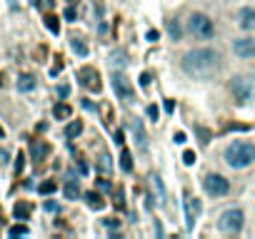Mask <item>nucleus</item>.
Returning <instances> with one entry per match:
<instances>
[{"label": "nucleus", "instance_id": "f257e3e1", "mask_svg": "<svg viewBox=\"0 0 255 239\" xmlns=\"http://www.w3.org/2000/svg\"><path fill=\"white\" fill-rule=\"evenodd\" d=\"M183 70L185 75L190 77H198V80H208L213 77L218 70H220V55L210 48H198V50H190L185 58H183Z\"/></svg>", "mask_w": 255, "mask_h": 239}, {"label": "nucleus", "instance_id": "f03ea898", "mask_svg": "<svg viewBox=\"0 0 255 239\" xmlns=\"http://www.w3.org/2000/svg\"><path fill=\"white\" fill-rule=\"evenodd\" d=\"M225 162L233 170H245L255 162V145L250 142H230L225 149Z\"/></svg>", "mask_w": 255, "mask_h": 239}, {"label": "nucleus", "instance_id": "7ed1b4c3", "mask_svg": "<svg viewBox=\"0 0 255 239\" xmlns=\"http://www.w3.org/2000/svg\"><path fill=\"white\" fill-rule=\"evenodd\" d=\"M230 92L235 95V100L240 105H245V102L255 100V83L248 80V77H243V75H238V77L230 80Z\"/></svg>", "mask_w": 255, "mask_h": 239}, {"label": "nucleus", "instance_id": "20e7f679", "mask_svg": "<svg viewBox=\"0 0 255 239\" xmlns=\"http://www.w3.org/2000/svg\"><path fill=\"white\" fill-rule=\"evenodd\" d=\"M243 224H245V214L235 207L225 209L220 214V219H218V227H220V232H225V234H238L243 229Z\"/></svg>", "mask_w": 255, "mask_h": 239}, {"label": "nucleus", "instance_id": "39448f33", "mask_svg": "<svg viewBox=\"0 0 255 239\" xmlns=\"http://www.w3.org/2000/svg\"><path fill=\"white\" fill-rule=\"evenodd\" d=\"M190 32H193L195 37H203V40L213 37V32H215L213 20H210L208 15H203V13H193V15H190Z\"/></svg>", "mask_w": 255, "mask_h": 239}, {"label": "nucleus", "instance_id": "423d86ee", "mask_svg": "<svg viewBox=\"0 0 255 239\" xmlns=\"http://www.w3.org/2000/svg\"><path fill=\"white\" fill-rule=\"evenodd\" d=\"M113 90H115V95L123 100V102H133L135 100V88H133V83L123 75V72H113Z\"/></svg>", "mask_w": 255, "mask_h": 239}, {"label": "nucleus", "instance_id": "0eeeda50", "mask_svg": "<svg viewBox=\"0 0 255 239\" xmlns=\"http://www.w3.org/2000/svg\"><path fill=\"white\" fill-rule=\"evenodd\" d=\"M203 187H205V192H208L210 197H223V194L230 192V182H228L223 175H208V177L203 179Z\"/></svg>", "mask_w": 255, "mask_h": 239}, {"label": "nucleus", "instance_id": "6e6552de", "mask_svg": "<svg viewBox=\"0 0 255 239\" xmlns=\"http://www.w3.org/2000/svg\"><path fill=\"white\" fill-rule=\"evenodd\" d=\"M78 77H80V85L85 88V90H90V92H100V75H98V70L95 67H83L80 72H78Z\"/></svg>", "mask_w": 255, "mask_h": 239}, {"label": "nucleus", "instance_id": "1a4fd4ad", "mask_svg": "<svg viewBox=\"0 0 255 239\" xmlns=\"http://www.w3.org/2000/svg\"><path fill=\"white\" fill-rule=\"evenodd\" d=\"M233 53L243 60H250L255 58V37H240L233 43Z\"/></svg>", "mask_w": 255, "mask_h": 239}, {"label": "nucleus", "instance_id": "9d476101", "mask_svg": "<svg viewBox=\"0 0 255 239\" xmlns=\"http://www.w3.org/2000/svg\"><path fill=\"white\" fill-rule=\"evenodd\" d=\"M198 214H200V202H198V197H190V194L185 192V227H188V229H193Z\"/></svg>", "mask_w": 255, "mask_h": 239}, {"label": "nucleus", "instance_id": "9b49d317", "mask_svg": "<svg viewBox=\"0 0 255 239\" xmlns=\"http://www.w3.org/2000/svg\"><path fill=\"white\" fill-rule=\"evenodd\" d=\"M130 130H133V135H135V142H138V149L140 152H145L148 149V132H145V127H143V120H133L130 122Z\"/></svg>", "mask_w": 255, "mask_h": 239}, {"label": "nucleus", "instance_id": "f8f14e48", "mask_svg": "<svg viewBox=\"0 0 255 239\" xmlns=\"http://www.w3.org/2000/svg\"><path fill=\"white\" fill-rule=\"evenodd\" d=\"M238 25L243 30H255V10L253 8H243L238 13Z\"/></svg>", "mask_w": 255, "mask_h": 239}, {"label": "nucleus", "instance_id": "ddd939ff", "mask_svg": "<svg viewBox=\"0 0 255 239\" xmlns=\"http://www.w3.org/2000/svg\"><path fill=\"white\" fill-rule=\"evenodd\" d=\"M85 199H88V207H90V209H95V212H100V209L105 207V199H103L98 192H88V194H85Z\"/></svg>", "mask_w": 255, "mask_h": 239}, {"label": "nucleus", "instance_id": "4468645a", "mask_svg": "<svg viewBox=\"0 0 255 239\" xmlns=\"http://www.w3.org/2000/svg\"><path fill=\"white\" fill-rule=\"evenodd\" d=\"M30 152H33L35 162H40V159H45V154H48V145H45V142H33Z\"/></svg>", "mask_w": 255, "mask_h": 239}, {"label": "nucleus", "instance_id": "2eb2a0df", "mask_svg": "<svg viewBox=\"0 0 255 239\" xmlns=\"http://www.w3.org/2000/svg\"><path fill=\"white\" fill-rule=\"evenodd\" d=\"M33 88H35V77L33 75H20L18 77V90L20 92H30Z\"/></svg>", "mask_w": 255, "mask_h": 239}, {"label": "nucleus", "instance_id": "dca6fc26", "mask_svg": "<svg viewBox=\"0 0 255 239\" xmlns=\"http://www.w3.org/2000/svg\"><path fill=\"white\" fill-rule=\"evenodd\" d=\"M153 189H155V194H158V205L165 207V187H163V179H160L158 175L153 177Z\"/></svg>", "mask_w": 255, "mask_h": 239}, {"label": "nucleus", "instance_id": "f3484780", "mask_svg": "<svg viewBox=\"0 0 255 239\" xmlns=\"http://www.w3.org/2000/svg\"><path fill=\"white\" fill-rule=\"evenodd\" d=\"M83 132V122H80V120H73V122L65 127V137L68 140H73V137H78Z\"/></svg>", "mask_w": 255, "mask_h": 239}, {"label": "nucleus", "instance_id": "a211bd4d", "mask_svg": "<svg viewBox=\"0 0 255 239\" xmlns=\"http://www.w3.org/2000/svg\"><path fill=\"white\" fill-rule=\"evenodd\" d=\"M110 65H113V70H115V67H118V70H123V67L128 65V58H125V53H123V50L113 53V55H110Z\"/></svg>", "mask_w": 255, "mask_h": 239}, {"label": "nucleus", "instance_id": "6ab92c4d", "mask_svg": "<svg viewBox=\"0 0 255 239\" xmlns=\"http://www.w3.org/2000/svg\"><path fill=\"white\" fill-rule=\"evenodd\" d=\"M53 115H55V120H68V117L73 115V110H70V105H65V102H60V105H55V110H53Z\"/></svg>", "mask_w": 255, "mask_h": 239}, {"label": "nucleus", "instance_id": "aec40b11", "mask_svg": "<svg viewBox=\"0 0 255 239\" xmlns=\"http://www.w3.org/2000/svg\"><path fill=\"white\" fill-rule=\"evenodd\" d=\"M70 48H73V50H75V53H78L80 58H85V55H88V45L83 43V40H80V37H73V40H70Z\"/></svg>", "mask_w": 255, "mask_h": 239}, {"label": "nucleus", "instance_id": "412c9836", "mask_svg": "<svg viewBox=\"0 0 255 239\" xmlns=\"http://www.w3.org/2000/svg\"><path fill=\"white\" fill-rule=\"evenodd\" d=\"M98 170H103V172H110V167H113V162H110V154H108V152H103L100 157H98Z\"/></svg>", "mask_w": 255, "mask_h": 239}, {"label": "nucleus", "instance_id": "4be33fe9", "mask_svg": "<svg viewBox=\"0 0 255 239\" xmlns=\"http://www.w3.org/2000/svg\"><path fill=\"white\" fill-rule=\"evenodd\" d=\"M65 197H68V199H78V197H80V187H78V182L70 179V182L65 184Z\"/></svg>", "mask_w": 255, "mask_h": 239}, {"label": "nucleus", "instance_id": "5701e85b", "mask_svg": "<svg viewBox=\"0 0 255 239\" xmlns=\"http://www.w3.org/2000/svg\"><path fill=\"white\" fill-rule=\"evenodd\" d=\"M120 167H123V172H133V157L128 149L120 152Z\"/></svg>", "mask_w": 255, "mask_h": 239}, {"label": "nucleus", "instance_id": "b1692460", "mask_svg": "<svg viewBox=\"0 0 255 239\" xmlns=\"http://www.w3.org/2000/svg\"><path fill=\"white\" fill-rule=\"evenodd\" d=\"M168 35H170L173 40H180V35H183V30H180L178 20H168Z\"/></svg>", "mask_w": 255, "mask_h": 239}, {"label": "nucleus", "instance_id": "393cba45", "mask_svg": "<svg viewBox=\"0 0 255 239\" xmlns=\"http://www.w3.org/2000/svg\"><path fill=\"white\" fill-rule=\"evenodd\" d=\"M45 25H48V30H50L53 35L60 32V20H58L55 15H45Z\"/></svg>", "mask_w": 255, "mask_h": 239}, {"label": "nucleus", "instance_id": "a878e982", "mask_svg": "<svg viewBox=\"0 0 255 239\" xmlns=\"http://www.w3.org/2000/svg\"><path fill=\"white\" fill-rule=\"evenodd\" d=\"M28 214H30V205H15V219H28Z\"/></svg>", "mask_w": 255, "mask_h": 239}, {"label": "nucleus", "instance_id": "bb28decb", "mask_svg": "<svg viewBox=\"0 0 255 239\" xmlns=\"http://www.w3.org/2000/svg\"><path fill=\"white\" fill-rule=\"evenodd\" d=\"M30 229L25 227V224H15V227H10V237H23V234H28Z\"/></svg>", "mask_w": 255, "mask_h": 239}, {"label": "nucleus", "instance_id": "cd10ccee", "mask_svg": "<svg viewBox=\"0 0 255 239\" xmlns=\"http://www.w3.org/2000/svg\"><path fill=\"white\" fill-rule=\"evenodd\" d=\"M38 192H40V194H53V192H55V182H43V184L38 187Z\"/></svg>", "mask_w": 255, "mask_h": 239}, {"label": "nucleus", "instance_id": "c85d7f7f", "mask_svg": "<svg viewBox=\"0 0 255 239\" xmlns=\"http://www.w3.org/2000/svg\"><path fill=\"white\" fill-rule=\"evenodd\" d=\"M183 162H185V165H193V162H195V152H193V149H185V152H183Z\"/></svg>", "mask_w": 255, "mask_h": 239}, {"label": "nucleus", "instance_id": "c756f323", "mask_svg": "<svg viewBox=\"0 0 255 239\" xmlns=\"http://www.w3.org/2000/svg\"><path fill=\"white\" fill-rule=\"evenodd\" d=\"M38 8L50 10V8H55V0H38Z\"/></svg>", "mask_w": 255, "mask_h": 239}, {"label": "nucleus", "instance_id": "7c9ffc66", "mask_svg": "<svg viewBox=\"0 0 255 239\" xmlns=\"http://www.w3.org/2000/svg\"><path fill=\"white\" fill-rule=\"evenodd\" d=\"M103 224H105L108 229H118V227H120V219H105Z\"/></svg>", "mask_w": 255, "mask_h": 239}, {"label": "nucleus", "instance_id": "2f4dec72", "mask_svg": "<svg viewBox=\"0 0 255 239\" xmlns=\"http://www.w3.org/2000/svg\"><path fill=\"white\" fill-rule=\"evenodd\" d=\"M140 85H143V88L150 85V72H143V75H140Z\"/></svg>", "mask_w": 255, "mask_h": 239}, {"label": "nucleus", "instance_id": "473e14b6", "mask_svg": "<svg viewBox=\"0 0 255 239\" xmlns=\"http://www.w3.org/2000/svg\"><path fill=\"white\" fill-rule=\"evenodd\" d=\"M148 115H150V120H158V117H160V110H158L155 105H150V107H148Z\"/></svg>", "mask_w": 255, "mask_h": 239}, {"label": "nucleus", "instance_id": "72a5a7b5", "mask_svg": "<svg viewBox=\"0 0 255 239\" xmlns=\"http://www.w3.org/2000/svg\"><path fill=\"white\" fill-rule=\"evenodd\" d=\"M75 15H78L75 8H68V10H65V20H75Z\"/></svg>", "mask_w": 255, "mask_h": 239}, {"label": "nucleus", "instance_id": "f704fd0d", "mask_svg": "<svg viewBox=\"0 0 255 239\" xmlns=\"http://www.w3.org/2000/svg\"><path fill=\"white\" fill-rule=\"evenodd\" d=\"M173 140H175L178 145H183V142H185V132H175V135H173Z\"/></svg>", "mask_w": 255, "mask_h": 239}, {"label": "nucleus", "instance_id": "c9c22d12", "mask_svg": "<svg viewBox=\"0 0 255 239\" xmlns=\"http://www.w3.org/2000/svg\"><path fill=\"white\" fill-rule=\"evenodd\" d=\"M158 37H160L158 30H150V32H148V40H150V43H158Z\"/></svg>", "mask_w": 255, "mask_h": 239}, {"label": "nucleus", "instance_id": "e433bc0d", "mask_svg": "<svg viewBox=\"0 0 255 239\" xmlns=\"http://www.w3.org/2000/svg\"><path fill=\"white\" fill-rule=\"evenodd\" d=\"M23 159H25V154H18V162H15V172L20 175V170H23Z\"/></svg>", "mask_w": 255, "mask_h": 239}, {"label": "nucleus", "instance_id": "4c0bfd02", "mask_svg": "<svg viewBox=\"0 0 255 239\" xmlns=\"http://www.w3.org/2000/svg\"><path fill=\"white\" fill-rule=\"evenodd\" d=\"M68 92H70V88H68V85H60L58 95H60V97H68Z\"/></svg>", "mask_w": 255, "mask_h": 239}, {"label": "nucleus", "instance_id": "58836bf2", "mask_svg": "<svg viewBox=\"0 0 255 239\" xmlns=\"http://www.w3.org/2000/svg\"><path fill=\"white\" fill-rule=\"evenodd\" d=\"M98 187L100 189H110V182H108V179H98Z\"/></svg>", "mask_w": 255, "mask_h": 239}, {"label": "nucleus", "instance_id": "ea45409f", "mask_svg": "<svg viewBox=\"0 0 255 239\" xmlns=\"http://www.w3.org/2000/svg\"><path fill=\"white\" fill-rule=\"evenodd\" d=\"M60 70H63V62H55V67H53V70H50V75H53V77H55V75H58V72H60Z\"/></svg>", "mask_w": 255, "mask_h": 239}, {"label": "nucleus", "instance_id": "a19ab883", "mask_svg": "<svg viewBox=\"0 0 255 239\" xmlns=\"http://www.w3.org/2000/svg\"><path fill=\"white\" fill-rule=\"evenodd\" d=\"M175 110V102L173 100H165V112H173Z\"/></svg>", "mask_w": 255, "mask_h": 239}, {"label": "nucleus", "instance_id": "79ce46f5", "mask_svg": "<svg viewBox=\"0 0 255 239\" xmlns=\"http://www.w3.org/2000/svg\"><path fill=\"white\" fill-rule=\"evenodd\" d=\"M45 209H48V212H58V205H55V202H45Z\"/></svg>", "mask_w": 255, "mask_h": 239}, {"label": "nucleus", "instance_id": "37998d69", "mask_svg": "<svg viewBox=\"0 0 255 239\" xmlns=\"http://www.w3.org/2000/svg\"><path fill=\"white\" fill-rule=\"evenodd\" d=\"M115 142H118V145H123V130H118V132H115Z\"/></svg>", "mask_w": 255, "mask_h": 239}, {"label": "nucleus", "instance_id": "c03bdc74", "mask_svg": "<svg viewBox=\"0 0 255 239\" xmlns=\"http://www.w3.org/2000/svg\"><path fill=\"white\" fill-rule=\"evenodd\" d=\"M0 137H3V130H0Z\"/></svg>", "mask_w": 255, "mask_h": 239}, {"label": "nucleus", "instance_id": "a18cd8bd", "mask_svg": "<svg viewBox=\"0 0 255 239\" xmlns=\"http://www.w3.org/2000/svg\"><path fill=\"white\" fill-rule=\"evenodd\" d=\"M0 85H3V83H0Z\"/></svg>", "mask_w": 255, "mask_h": 239}]
</instances>
